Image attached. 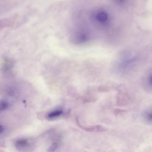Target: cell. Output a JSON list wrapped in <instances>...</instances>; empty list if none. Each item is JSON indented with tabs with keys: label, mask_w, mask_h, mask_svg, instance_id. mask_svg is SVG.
Masks as SVG:
<instances>
[{
	"label": "cell",
	"mask_w": 152,
	"mask_h": 152,
	"mask_svg": "<svg viewBox=\"0 0 152 152\" xmlns=\"http://www.w3.org/2000/svg\"><path fill=\"white\" fill-rule=\"evenodd\" d=\"M63 111L60 109H56L48 113L47 117L48 119H51L57 118L62 113Z\"/></svg>",
	"instance_id": "obj_2"
},
{
	"label": "cell",
	"mask_w": 152,
	"mask_h": 152,
	"mask_svg": "<svg viewBox=\"0 0 152 152\" xmlns=\"http://www.w3.org/2000/svg\"><path fill=\"white\" fill-rule=\"evenodd\" d=\"M95 18L100 23L107 21L108 18V14L104 11L98 12L96 15Z\"/></svg>",
	"instance_id": "obj_1"
},
{
	"label": "cell",
	"mask_w": 152,
	"mask_h": 152,
	"mask_svg": "<svg viewBox=\"0 0 152 152\" xmlns=\"http://www.w3.org/2000/svg\"><path fill=\"white\" fill-rule=\"evenodd\" d=\"M9 107L7 102L4 101H0V112L7 109Z\"/></svg>",
	"instance_id": "obj_3"
},
{
	"label": "cell",
	"mask_w": 152,
	"mask_h": 152,
	"mask_svg": "<svg viewBox=\"0 0 152 152\" xmlns=\"http://www.w3.org/2000/svg\"><path fill=\"white\" fill-rule=\"evenodd\" d=\"M126 112V110L117 109L114 110V113L115 115H118L125 113Z\"/></svg>",
	"instance_id": "obj_5"
},
{
	"label": "cell",
	"mask_w": 152,
	"mask_h": 152,
	"mask_svg": "<svg viewBox=\"0 0 152 152\" xmlns=\"http://www.w3.org/2000/svg\"><path fill=\"white\" fill-rule=\"evenodd\" d=\"M3 127L1 125H0V134L3 131Z\"/></svg>",
	"instance_id": "obj_8"
},
{
	"label": "cell",
	"mask_w": 152,
	"mask_h": 152,
	"mask_svg": "<svg viewBox=\"0 0 152 152\" xmlns=\"http://www.w3.org/2000/svg\"><path fill=\"white\" fill-rule=\"evenodd\" d=\"M57 145L56 143H53L52 145L48 148V151L49 152L54 151L56 148Z\"/></svg>",
	"instance_id": "obj_7"
},
{
	"label": "cell",
	"mask_w": 152,
	"mask_h": 152,
	"mask_svg": "<svg viewBox=\"0 0 152 152\" xmlns=\"http://www.w3.org/2000/svg\"><path fill=\"white\" fill-rule=\"evenodd\" d=\"M98 91L101 92H106L110 91L109 88L107 86H100L98 88Z\"/></svg>",
	"instance_id": "obj_4"
},
{
	"label": "cell",
	"mask_w": 152,
	"mask_h": 152,
	"mask_svg": "<svg viewBox=\"0 0 152 152\" xmlns=\"http://www.w3.org/2000/svg\"><path fill=\"white\" fill-rule=\"evenodd\" d=\"M145 117L146 120L149 122H151L152 114L151 113L147 112L145 114Z\"/></svg>",
	"instance_id": "obj_6"
}]
</instances>
